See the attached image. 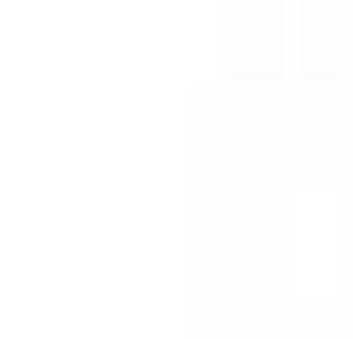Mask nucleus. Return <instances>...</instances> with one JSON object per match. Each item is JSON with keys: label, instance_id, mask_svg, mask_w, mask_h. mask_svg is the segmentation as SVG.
I'll return each mask as SVG.
<instances>
[]
</instances>
